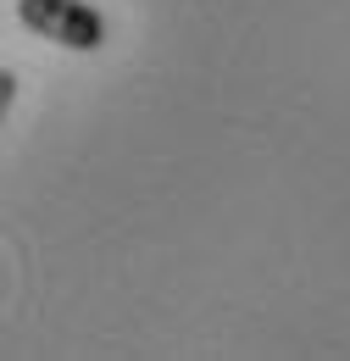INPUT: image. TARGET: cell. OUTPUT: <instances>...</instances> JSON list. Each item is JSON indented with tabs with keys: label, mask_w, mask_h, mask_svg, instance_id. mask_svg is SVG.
Returning <instances> with one entry per match:
<instances>
[{
	"label": "cell",
	"mask_w": 350,
	"mask_h": 361,
	"mask_svg": "<svg viewBox=\"0 0 350 361\" xmlns=\"http://www.w3.org/2000/svg\"><path fill=\"white\" fill-rule=\"evenodd\" d=\"M17 23L34 39H50L61 50H100L111 34L89 0H17Z\"/></svg>",
	"instance_id": "obj_1"
},
{
	"label": "cell",
	"mask_w": 350,
	"mask_h": 361,
	"mask_svg": "<svg viewBox=\"0 0 350 361\" xmlns=\"http://www.w3.org/2000/svg\"><path fill=\"white\" fill-rule=\"evenodd\" d=\"M11 100H17V78H11V73H0V106H11Z\"/></svg>",
	"instance_id": "obj_2"
}]
</instances>
